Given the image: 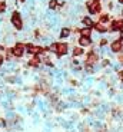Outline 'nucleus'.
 Listing matches in <instances>:
<instances>
[{
    "instance_id": "nucleus-1",
    "label": "nucleus",
    "mask_w": 123,
    "mask_h": 132,
    "mask_svg": "<svg viewBox=\"0 0 123 132\" xmlns=\"http://www.w3.org/2000/svg\"><path fill=\"white\" fill-rule=\"evenodd\" d=\"M10 24L13 27L16 32H23L24 30V19L20 13V10L17 9H13L12 10V13H10Z\"/></svg>"
},
{
    "instance_id": "nucleus-2",
    "label": "nucleus",
    "mask_w": 123,
    "mask_h": 132,
    "mask_svg": "<svg viewBox=\"0 0 123 132\" xmlns=\"http://www.w3.org/2000/svg\"><path fill=\"white\" fill-rule=\"evenodd\" d=\"M69 49H70V45L66 42H57V46H56V52L54 55L57 56V59H62L63 56H66L69 53Z\"/></svg>"
},
{
    "instance_id": "nucleus-3",
    "label": "nucleus",
    "mask_w": 123,
    "mask_h": 132,
    "mask_svg": "<svg viewBox=\"0 0 123 132\" xmlns=\"http://www.w3.org/2000/svg\"><path fill=\"white\" fill-rule=\"evenodd\" d=\"M86 9H87L90 16H99V14L102 13V10H103V6H102V2L94 0L93 3L90 4L89 7H86Z\"/></svg>"
},
{
    "instance_id": "nucleus-4",
    "label": "nucleus",
    "mask_w": 123,
    "mask_h": 132,
    "mask_svg": "<svg viewBox=\"0 0 123 132\" xmlns=\"http://www.w3.org/2000/svg\"><path fill=\"white\" fill-rule=\"evenodd\" d=\"M109 32L110 33H119L120 30H123V17L122 19H113L109 23Z\"/></svg>"
},
{
    "instance_id": "nucleus-5",
    "label": "nucleus",
    "mask_w": 123,
    "mask_h": 132,
    "mask_svg": "<svg viewBox=\"0 0 123 132\" xmlns=\"http://www.w3.org/2000/svg\"><path fill=\"white\" fill-rule=\"evenodd\" d=\"M40 65H42V56H40V55H33V56L27 60V66H29V68L39 69Z\"/></svg>"
},
{
    "instance_id": "nucleus-6",
    "label": "nucleus",
    "mask_w": 123,
    "mask_h": 132,
    "mask_svg": "<svg viewBox=\"0 0 123 132\" xmlns=\"http://www.w3.org/2000/svg\"><path fill=\"white\" fill-rule=\"evenodd\" d=\"M10 49H12V53H13V56L16 60H20L22 57L24 56V53H26V49L24 47H19V46H10Z\"/></svg>"
},
{
    "instance_id": "nucleus-7",
    "label": "nucleus",
    "mask_w": 123,
    "mask_h": 132,
    "mask_svg": "<svg viewBox=\"0 0 123 132\" xmlns=\"http://www.w3.org/2000/svg\"><path fill=\"white\" fill-rule=\"evenodd\" d=\"M110 50L113 53H123V42L122 40H119V39H116V40H113V42L110 43Z\"/></svg>"
},
{
    "instance_id": "nucleus-8",
    "label": "nucleus",
    "mask_w": 123,
    "mask_h": 132,
    "mask_svg": "<svg viewBox=\"0 0 123 132\" xmlns=\"http://www.w3.org/2000/svg\"><path fill=\"white\" fill-rule=\"evenodd\" d=\"M77 43H79V46L86 49V47H90L93 45V39L92 37H86V36H79L77 37Z\"/></svg>"
},
{
    "instance_id": "nucleus-9",
    "label": "nucleus",
    "mask_w": 123,
    "mask_h": 132,
    "mask_svg": "<svg viewBox=\"0 0 123 132\" xmlns=\"http://www.w3.org/2000/svg\"><path fill=\"white\" fill-rule=\"evenodd\" d=\"M70 36H72V27L64 26L59 30V39L60 40H66V39H69Z\"/></svg>"
},
{
    "instance_id": "nucleus-10",
    "label": "nucleus",
    "mask_w": 123,
    "mask_h": 132,
    "mask_svg": "<svg viewBox=\"0 0 123 132\" xmlns=\"http://www.w3.org/2000/svg\"><path fill=\"white\" fill-rule=\"evenodd\" d=\"M80 23H82L83 27H92V29H93V26H94L96 22H93V19H92L90 16H83L82 19H80Z\"/></svg>"
},
{
    "instance_id": "nucleus-11",
    "label": "nucleus",
    "mask_w": 123,
    "mask_h": 132,
    "mask_svg": "<svg viewBox=\"0 0 123 132\" xmlns=\"http://www.w3.org/2000/svg\"><path fill=\"white\" fill-rule=\"evenodd\" d=\"M93 30H96L99 35H105V33L109 32V27H107L106 24H102V23H99V22H96L94 26H93Z\"/></svg>"
},
{
    "instance_id": "nucleus-12",
    "label": "nucleus",
    "mask_w": 123,
    "mask_h": 132,
    "mask_svg": "<svg viewBox=\"0 0 123 132\" xmlns=\"http://www.w3.org/2000/svg\"><path fill=\"white\" fill-rule=\"evenodd\" d=\"M110 20H112V17H110V14L109 13H100L99 14V20H97V22H99V23H102V24H109L110 23Z\"/></svg>"
},
{
    "instance_id": "nucleus-13",
    "label": "nucleus",
    "mask_w": 123,
    "mask_h": 132,
    "mask_svg": "<svg viewBox=\"0 0 123 132\" xmlns=\"http://www.w3.org/2000/svg\"><path fill=\"white\" fill-rule=\"evenodd\" d=\"M84 47H82V46H76V47H73V50H72V57H79V56H83L84 55Z\"/></svg>"
},
{
    "instance_id": "nucleus-14",
    "label": "nucleus",
    "mask_w": 123,
    "mask_h": 132,
    "mask_svg": "<svg viewBox=\"0 0 123 132\" xmlns=\"http://www.w3.org/2000/svg\"><path fill=\"white\" fill-rule=\"evenodd\" d=\"M80 36H86V37H92V35H93V29L92 27H82L80 29Z\"/></svg>"
},
{
    "instance_id": "nucleus-15",
    "label": "nucleus",
    "mask_w": 123,
    "mask_h": 132,
    "mask_svg": "<svg viewBox=\"0 0 123 132\" xmlns=\"http://www.w3.org/2000/svg\"><path fill=\"white\" fill-rule=\"evenodd\" d=\"M59 6V0H49L47 2V9L49 10H56Z\"/></svg>"
},
{
    "instance_id": "nucleus-16",
    "label": "nucleus",
    "mask_w": 123,
    "mask_h": 132,
    "mask_svg": "<svg viewBox=\"0 0 123 132\" xmlns=\"http://www.w3.org/2000/svg\"><path fill=\"white\" fill-rule=\"evenodd\" d=\"M7 2L6 0H0V14H6L7 12Z\"/></svg>"
},
{
    "instance_id": "nucleus-17",
    "label": "nucleus",
    "mask_w": 123,
    "mask_h": 132,
    "mask_svg": "<svg viewBox=\"0 0 123 132\" xmlns=\"http://www.w3.org/2000/svg\"><path fill=\"white\" fill-rule=\"evenodd\" d=\"M4 82H7V83H16V82H17L16 75H12V76H4Z\"/></svg>"
},
{
    "instance_id": "nucleus-18",
    "label": "nucleus",
    "mask_w": 123,
    "mask_h": 132,
    "mask_svg": "<svg viewBox=\"0 0 123 132\" xmlns=\"http://www.w3.org/2000/svg\"><path fill=\"white\" fill-rule=\"evenodd\" d=\"M109 46V39L107 37H103V39L99 40V47H106Z\"/></svg>"
},
{
    "instance_id": "nucleus-19",
    "label": "nucleus",
    "mask_w": 123,
    "mask_h": 132,
    "mask_svg": "<svg viewBox=\"0 0 123 132\" xmlns=\"http://www.w3.org/2000/svg\"><path fill=\"white\" fill-rule=\"evenodd\" d=\"M110 65V60L107 59V57H103L102 59V68H106V66H109Z\"/></svg>"
},
{
    "instance_id": "nucleus-20",
    "label": "nucleus",
    "mask_w": 123,
    "mask_h": 132,
    "mask_svg": "<svg viewBox=\"0 0 123 132\" xmlns=\"http://www.w3.org/2000/svg\"><path fill=\"white\" fill-rule=\"evenodd\" d=\"M4 62H6V60H4V53L0 52V70H2V66L4 65Z\"/></svg>"
},
{
    "instance_id": "nucleus-21",
    "label": "nucleus",
    "mask_w": 123,
    "mask_h": 132,
    "mask_svg": "<svg viewBox=\"0 0 123 132\" xmlns=\"http://www.w3.org/2000/svg\"><path fill=\"white\" fill-rule=\"evenodd\" d=\"M119 40H122V42H123V30H120V32H119Z\"/></svg>"
},
{
    "instance_id": "nucleus-22",
    "label": "nucleus",
    "mask_w": 123,
    "mask_h": 132,
    "mask_svg": "<svg viewBox=\"0 0 123 132\" xmlns=\"http://www.w3.org/2000/svg\"><path fill=\"white\" fill-rule=\"evenodd\" d=\"M4 23V14H0V24Z\"/></svg>"
},
{
    "instance_id": "nucleus-23",
    "label": "nucleus",
    "mask_w": 123,
    "mask_h": 132,
    "mask_svg": "<svg viewBox=\"0 0 123 132\" xmlns=\"http://www.w3.org/2000/svg\"><path fill=\"white\" fill-rule=\"evenodd\" d=\"M17 2H19V3H22V4H24L27 2V0H17Z\"/></svg>"
},
{
    "instance_id": "nucleus-24",
    "label": "nucleus",
    "mask_w": 123,
    "mask_h": 132,
    "mask_svg": "<svg viewBox=\"0 0 123 132\" xmlns=\"http://www.w3.org/2000/svg\"><path fill=\"white\" fill-rule=\"evenodd\" d=\"M117 3H119V4H123V0H117Z\"/></svg>"
},
{
    "instance_id": "nucleus-25",
    "label": "nucleus",
    "mask_w": 123,
    "mask_h": 132,
    "mask_svg": "<svg viewBox=\"0 0 123 132\" xmlns=\"http://www.w3.org/2000/svg\"><path fill=\"white\" fill-rule=\"evenodd\" d=\"M120 14H122V17H123V9H122V10H120Z\"/></svg>"
},
{
    "instance_id": "nucleus-26",
    "label": "nucleus",
    "mask_w": 123,
    "mask_h": 132,
    "mask_svg": "<svg viewBox=\"0 0 123 132\" xmlns=\"http://www.w3.org/2000/svg\"><path fill=\"white\" fill-rule=\"evenodd\" d=\"M99 2H102V0H99Z\"/></svg>"
},
{
    "instance_id": "nucleus-27",
    "label": "nucleus",
    "mask_w": 123,
    "mask_h": 132,
    "mask_svg": "<svg viewBox=\"0 0 123 132\" xmlns=\"http://www.w3.org/2000/svg\"><path fill=\"white\" fill-rule=\"evenodd\" d=\"M0 93H2V92H0Z\"/></svg>"
}]
</instances>
